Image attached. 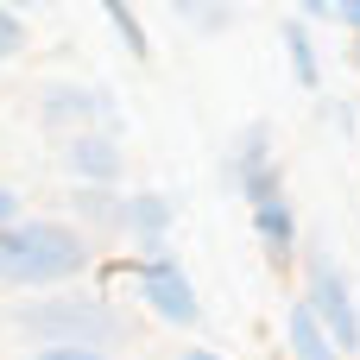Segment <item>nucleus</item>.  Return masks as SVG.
<instances>
[{
	"instance_id": "nucleus-5",
	"label": "nucleus",
	"mask_w": 360,
	"mask_h": 360,
	"mask_svg": "<svg viewBox=\"0 0 360 360\" xmlns=\"http://www.w3.org/2000/svg\"><path fill=\"white\" fill-rule=\"evenodd\" d=\"M95 120H114V101L101 89H82V82H51L44 89V127H76L89 133Z\"/></svg>"
},
{
	"instance_id": "nucleus-9",
	"label": "nucleus",
	"mask_w": 360,
	"mask_h": 360,
	"mask_svg": "<svg viewBox=\"0 0 360 360\" xmlns=\"http://www.w3.org/2000/svg\"><path fill=\"white\" fill-rule=\"evenodd\" d=\"M171 228V202L158 196V190H139V196H127V234L133 240H146L152 253H158V234Z\"/></svg>"
},
{
	"instance_id": "nucleus-16",
	"label": "nucleus",
	"mask_w": 360,
	"mask_h": 360,
	"mask_svg": "<svg viewBox=\"0 0 360 360\" xmlns=\"http://www.w3.org/2000/svg\"><path fill=\"white\" fill-rule=\"evenodd\" d=\"M335 19H342L348 32H360V0H335Z\"/></svg>"
},
{
	"instance_id": "nucleus-21",
	"label": "nucleus",
	"mask_w": 360,
	"mask_h": 360,
	"mask_svg": "<svg viewBox=\"0 0 360 360\" xmlns=\"http://www.w3.org/2000/svg\"><path fill=\"white\" fill-rule=\"evenodd\" d=\"M171 6H190V0H171Z\"/></svg>"
},
{
	"instance_id": "nucleus-13",
	"label": "nucleus",
	"mask_w": 360,
	"mask_h": 360,
	"mask_svg": "<svg viewBox=\"0 0 360 360\" xmlns=\"http://www.w3.org/2000/svg\"><path fill=\"white\" fill-rule=\"evenodd\" d=\"M108 6V19H114V32H120V44L133 51V57H146V25H139V13H133V0H101Z\"/></svg>"
},
{
	"instance_id": "nucleus-14",
	"label": "nucleus",
	"mask_w": 360,
	"mask_h": 360,
	"mask_svg": "<svg viewBox=\"0 0 360 360\" xmlns=\"http://www.w3.org/2000/svg\"><path fill=\"white\" fill-rule=\"evenodd\" d=\"M19 44H25V25H19V13H13V6H0V63H6V57H19Z\"/></svg>"
},
{
	"instance_id": "nucleus-17",
	"label": "nucleus",
	"mask_w": 360,
	"mask_h": 360,
	"mask_svg": "<svg viewBox=\"0 0 360 360\" xmlns=\"http://www.w3.org/2000/svg\"><path fill=\"white\" fill-rule=\"evenodd\" d=\"M304 6V19H335V0H297Z\"/></svg>"
},
{
	"instance_id": "nucleus-1",
	"label": "nucleus",
	"mask_w": 360,
	"mask_h": 360,
	"mask_svg": "<svg viewBox=\"0 0 360 360\" xmlns=\"http://www.w3.org/2000/svg\"><path fill=\"white\" fill-rule=\"evenodd\" d=\"M89 266V247L63 221H13L0 228V285H63Z\"/></svg>"
},
{
	"instance_id": "nucleus-7",
	"label": "nucleus",
	"mask_w": 360,
	"mask_h": 360,
	"mask_svg": "<svg viewBox=\"0 0 360 360\" xmlns=\"http://www.w3.org/2000/svg\"><path fill=\"white\" fill-rule=\"evenodd\" d=\"M63 165H70V177H76L82 190H108V184L120 177V146H114L108 133H76V139L63 146Z\"/></svg>"
},
{
	"instance_id": "nucleus-18",
	"label": "nucleus",
	"mask_w": 360,
	"mask_h": 360,
	"mask_svg": "<svg viewBox=\"0 0 360 360\" xmlns=\"http://www.w3.org/2000/svg\"><path fill=\"white\" fill-rule=\"evenodd\" d=\"M13 209H19V202H13V190H0V228H13V221H19Z\"/></svg>"
},
{
	"instance_id": "nucleus-12",
	"label": "nucleus",
	"mask_w": 360,
	"mask_h": 360,
	"mask_svg": "<svg viewBox=\"0 0 360 360\" xmlns=\"http://www.w3.org/2000/svg\"><path fill=\"white\" fill-rule=\"evenodd\" d=\"M76 209H82V221H95V228H127V202H114L108 190H76Z\"/></svg>"
},
{
	"instance_id": "nucleus-20",
	"label": "nucleus",
	"mask_w": 360,
	"mask_h": 360,
	"mask_svg": "<svg viewBox=\"0 0 360 360\" xmlns=\"http://www.w3.org/2000/svg\"><path fill=\"white\" fill-rule=\"evenodd\" d=\"M0 6H38V0H0Z\"/></svg>"
},
{
	"instance_id": "nucleus-15",
	"label": "nucleus",
	"mask_w": 360,
	"mask_h": 360,
	"mask_svg": "<svg viewBox=\"0 0 360 360\" xmlns=\"http://www.w3.org/2000/svg\"><path fill=\"white\" fill-rule=\"evenodd\" d=\"M38 360H114L108 348H38Z\"/></svg>"
},
{
	"instance_id": "nucleus-3",
	"label": "nucleus",
	"mask_w": 360,
	"mask_h": 360,
	"mask_svg": "<svg viewBox=\"0 0 360 360\" xmlns=\"http://www.w3.org/2000/svg\"><path fill=\"white\" fill-rule=\"evenodd\" d=\"M304 285H310V291H304V304L323 316V329L335 335V348H342V354H354V348H360V310H354L348 278L335 272V259H323V253H316V259L304 266Z\"/></svg>"
},
{
	"instance_id": "nucleus-22",
	"label": "nucleus",
	"mask_w": 360,
	"mask_h": 360,
	"mask_svg": "<svg viewBox=\"0 0 360 360\" xmlns=\"http://www.w3.org/2000/svg\"><path fill=\"white\" fill-rule=\"evenodd\" d=\"M354 57H360V51H354Z\"/></svg>"
},
{
	"instance_id": "nucleus-11",
	"label": "nucleus",
	"mask_w": 360,
	"mask_h": 360,
	"mask_svg": "<svg viewBox=\"0 0 360 360\" xmlns=\"http://www.w3.org/2000/svg\"><path fill=\"white\" fill-rule=\"evenodd\" d=\"M285 51H291V70H297V82L304 89H316V44H310V25L304 19H285Z\"/></svg>"
},
{
	"instance_id": "nucleus-8",
	"label": "nucleus",
	"mask_w": 360,
	"mask_h": 360,
	"mask_svg": "<svg viewBox=\"0 0 360 360\" xmlns=\"http://www.w3.org/2000/svg\"><path fill=\"white\" fill-rule=\"evenodd\" d=\"M285 348H291V360H335L342 354L335 335L323 329V316H316L310 304H291V310H285Z\"/></svg>"
},
{
	"instance_id": "nucleus-10",
	"label": "nucleus",
	"mask_w": 360,
	"mask_h": 360,
	"mask_svg": "<svg viewBox=\"0 0 360 360\" xmlns=\"http://www.w3.org/2000/svg\"><path fill=\"white\" fill-rule=\"evenodd\" d=\"M253 234H259L272 253H285V247L297 240V215H291V202H285V196H266V202H253Z\"/></svg>"
},
{
	"instance_id": "nucleus-19",
	"label": "nucleus",
	"mask_w": 360,
	"mask_h": 360,
	"mask_svg": "<svg viewBox=\"0 0 360 360\" xmlns=\"http://www.w3.org/2000/svg\"><path fill=\"white\" fill-rule=\"evenodd\" d=\"M184 360H221V354H209V348H190V354H184Z\"/></svg>"
},
{
	"instance_id": "nucleus-4",
	"label": "nucleus",
	"mask_w": 360,
	"mask_h": 360,
	"mask_svg": "<svg viewBox=\"0 0 360 360\" xmlns=\"http://www.w3.org/2000/svg\"><path fill=\"white\" fill-rule=\"evenodd\" d=\"M133 278H139V297H146V310H158L165 323H196V316H202V304H196V285L184 278V266H177L171 253H146V259L133 266Z\"/></svg>"
},
{
	"instance_id": "nucleus-6",
	"label": "nucleus",
	"mask_w": 360,
	"mask_h": 360,
	"mask_svg": "<svg viewBox=\"0 0 360 360\" xmlns=\"http://www.w3.org/2000/svg\"><path fill=\"white\" fill-rule=\"evenodd\" d=\"M234 190L247 196V202H266V196H278V184H272V133L266 127H247L240 139H234Z\"/></svg>"
},
{
	"instance_id": "nucleus-2",
	"label": "nucleus",
	"mask_w": 360,
	"mask_h": 360,
	"mask_svg": "<svg viewBox=\"0 0 360 360\" xmlns=\"http://www.w3.org/2000/svg\"><path fill=\"white\" fill-rule=\"evenodd\" d=\"M13 323H19V335H32L44 348H114L120 342L114 310L95 304V297H51V304L19 310Z\"/></svg>"
}]
</instances>
